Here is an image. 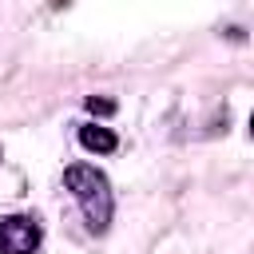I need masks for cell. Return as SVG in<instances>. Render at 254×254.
Instances as JSON below:
<instances>
[{"label": "cell", "mask_w": 254, "mask_h": 254, "mask_svg": "<svg viewBox=\"0 0 254 254\" xmlns=\"http://www.w3.org/2000/svg\"><path fill=\"white\" fill-rule=\"evenodd\" d=\"M250 131H254V115H250Z\"/></svg>", "instance_id": "5"}, {"label": "cell", "mask_w": 254, "mask_h": 254, "mask_svg": "<svg viewBox=\"0 0 254 254\" xmlns=\"http://www.w3.org/2000/svg\"><path fill=\"white\" fill-rule=\"evenodd\" d=\"M44 242V230L28 214H8L0 218V254H36Z\"/></svg>", "instance_id": "2"}, {"label": "cell", "mask_w": 254, "mask_h": 254, "mask_svg": "<svg viewBox=\"0 0 254 254\" xmlns=\"http://www.w3.org/2000/svg\"><path fill=\"white\" fill-rule=\"evenodd\" d=\"M64 183H67V190L75 194V202H79L87 226H91L95 234H103V230L111 226V214H115V198H111L107 175L95 171L91 163H75V167L64 171Z\"/></svg>", "instance_id": "1"}, {"label": "cell", "mask_w": 254, "mask_h": 254, "mask_svg": "<svg viewBox=\"0 0 254 254\" xmlns=\"http://www.w3.org/2000/svg\"><path fill=\"white\" fill-rule=\"evenodd\" d=\"M87 111H95V115H111V111H115V103H111V99H95V95H91V99H87Z\"/></svg>", "instance_id": "4"}, {"label": "cell", "mask_w": 254, "mask_h": 254, "mask_svg": "<svg viewBox=\"0 0 254 254\" xmlns=\"http://www.w3.org/2000/svg\"><path fill=\"white\" fill-rule=\"evenodd\" d=\"M79 143H83L87 151H99V155H111V151L119 147L115 131H107V127H95V123H83V127H79Z\"/></svg>", "instance_id": "3"}]
</instances>
